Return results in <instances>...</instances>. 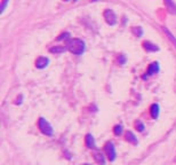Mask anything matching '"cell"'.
I'll use <instances>...</instances> for the list:
<instances>
[{
  "mask_svg": "<svg viewBox=\"0 0 176 165\" xmlns=\"http://www.w3.org/2000/svg\"><path fill=\"white\" fill-rule=\"evenodd\" d=\"M159 70H160L159 63H158V62H152L151 64L149 65L146 76H152V75H154V73H158L159 72Z\"/></svg>",
  "mask_w": 176,
  "mask_h": 165,
  "instance_id": "8992f818",
  "label": "cell"
},
{
  "mask_svg": "<svg viewBox=\"0 0 176 165\" xmlns=\"http://www.w3.org/2000/svg\"><path fill=\"white\" fill-rule=\"evenodd\" d=\"M143 47L144 49H146L148 52H157V51H159V47H158L157 45L150 43V41H144Z\"/></svg>",
  "mask_w": 176,
  "mask_h": 165,
  "instance_id": "ba28073f",
  "label": "cell"
},
{
  "mask_svg": "<svg viewBox=\"0 0 176 165\" xmlns=\"http://www.w3.org/2000/svg\"><path fill=\"white\" fill-rule=\"evenodd\" d=\"M8 2H9V0H2V2H1V8H0V14H2L5 12V9L7 7Z\"/></svg>",
  "mask_w": 176,
  "mask_h": 165,
  "instance_id": "e0dca14e",
  "label": "cell"
},
{
  "mask_svg": "<svg viewBox=\"0 0 176 165\" xmlns=\"http://www.w3.org/2000/svg\"><path fill=\"white\" fill-rule=\"evenodd\" d=\"M162 30H164V32L166 33L167 38L169 39V40H170V43H172V44L175 46V48H176V38H175V36H174V35H173V33L170 32V31H169L167 28H166V27H164V28H162Z\"/></svg>",
  "mask_w": 176,
  "mask_h": 165,
  "instance_id": "8fae6325",
  "label": "cell"
},
{
  "mask_svg": "<svg viewBox=\"0 0 176 165\" xmlns=\"http://www.w3.org/2000/svg\"><path fill=\"white\" fill-rule=\"evenodd\" d=\"M103 17L105 19L106 21V23L109 25H114L117 23V17H116V14L113 10L111 9H105L103 13Z\"/></svg>",
  "mask_w": 176,
  "mask_h": 165,
  "instance_id": "3957f363",
  "label": "cell"
},
{
  "mask_svg": "<svg viewBox=\"0 0 176 165\" xmlns=\"http://www.w3.org/2000/svg\"><path fill=\"white\" fill-rule=\"evenodd\" d=\"M164 2L166 5V7H167L168 12L170 14L176 15V4L174 2V0H164Z\"/></svg>",
  "mask_w": 176,
  "mask_h": 165,
  "instance_id": "52a82bcc",
  "label": "cell"
},
{
  "mask_svg": "<svg viewBox=\"0 0 176 165\" xmlns=\"http://www.w3.org/2000/svg\"><path fill=\"white\" fill-rule=\"evenodd\" d=\"M105 151H106V155H108V158L110 159V162H113L116 159V148H114V145L112 142H108L105 145Z\"/></svg>",
  "mask_w": 176,
  "mask_h": 165,
  "instance_id": "277c9868",
  "label": "cell"
},
{
  "mask_svg": "<svg viewBox=\"0 0 176 165\" xmlns=\"http://www.w3.org/2000/svg\"><path fill=\"white\" fill-rule=\"evenodd\" d=\"M113 132H114L116 135H120V134L122 133V126H121V125H117V126H114Z\"/></svg>",
  "mask_w": 176,
  "mask_h": 165,
  "instance_id": "2e32d148",
  "label": "cell"
},
{
  "mask_svg": "<svg viewBox=\"0 0 176 165\" xmlns=\"http://www.w3.org/2000/svg\"><path fill=\"white\" fill-rule=\"evenodd\" d=\"M69 37H70V33L68 32H65V33H62L58 38H57V40H62V39H68Z\"/></svg>",
  "mask_w": 176,
  "mask_h": 165,
  "instance_id": "d6986e66",
  "label": "cell"
},
{
  "mask_svg": "<svg viewBox=\"0 0 176 165\" xmlns=\"http://www.w3.org/2000/svg\"><path fill=\"white\" fill-rule=\"evenodd\" d=\"M92 1H97V0H92Z\"/></svg>",
  "mask_w": 176,
  "mask_h": 165,
  "instance_id": "7402d4cb",
  "label": "cell"
},
{
  "mask_svg": "<svg viewBox=\"0 0 176 165\" xmlns=\"http://www.w3.org/2000/svg\"><path fill=\"white\" fill-rule=\"evenodd\" d=\"M133 32L135 33L137 37H141L142 35H143V30H142V28H140V27H137V28H133Z\"/></svg>",
  "mask_w": 176,
  "mask_h": 165,
  "instance_id": "9a60e30c",
  "label": "cell"
},
{
  "mask_svg": "<svg viewBox=\"0 0 176 165\" xmlns=\"http://www.w3.org/2000/svg\"><path fill=\"white\" fill-rule=\"evenodd\" d=\"M126 140H127L128 142L133 143V145H137V138H136L135 134L133 132H130V131H128V132L126 133Z\"/></svg>",
  "mask_w": 176,
  "mask_h": 165,
  "instance_id": "7c38bea8",
  "label": "cell"
},
{
  "mask_svg": "<svg viewBox=\"0 0 176 165\" xmlns=\"http://www.w3.org/2000/svg\"><path fill=\"white\" fill-rule=\"evenodd\" d=\"M125 60H126V59H125V56L122 55V56H121V59H120V62H121V63L124 64V63H125Z\"/></svg>",
  "mask_w": 176,
  "mask_h": 165,
  "instance_id": "ffe728a7",
  "label": "cell"
},
{
  "mask_svg": "<svg viewBox=\"0 0 176 165\" xmlns=\"http://www.w3.org/2000/svg\"><path fill=\"white\" fill-rule=\"evenodd\" d=\"M48 63H49V59H48V57L40 56V57H38L36 61V67L38 69H44L47 67Z\"/></svg>",
  "mask_w": 176,
  "mask_h": 165,
  "instance_id": "5b68a950",
  "label": "cell"
},
{
  "mask_svg": "<svg viewBox=\"0 0 176 165\" xmlns=\"http://www.w3.org/2000/svg\"><path fill=\"white\" fill-rule=\"evenodd\" d=\"M65 51H66V47H64V46H54L50 48V53H55V54H61Z\"/></svg>",
  "mask_w": 176,
  "mask_h": 165,
  "instance_id": "5bb4252c",
  "label": "cell"
},
{
  "mask_svg": "<svg viewBox=\"0 0 176 165\" xmlns=\"http://www.w3.org/2000/svg\"><path fill=\"white\" fill-rule=\"evenodd\" d=\"M159 111H160V108H159V105H151V108H150V113H151V117L153 119H157L158 117H159Z\"/></svg>",
  "mask_w": 176,
  "mask_h": 165,
  "instance_id": "9c48e42d",
  "label": "cell"
},
{
  "mask_svg": "<svg viewBox=\"0 0 176 165\" xmlns=\"http://www.w3.org/2000/svg\"><path fill=\"white\" fill-rule=\"evenodd\" d=\"M38 125H39V129L40 131L44 133V134H46V135H53V127L52 125L49 124L45 118H42V117H40L39 121H38Z\"/></svg>",
  "mask_w": 176,
  "mask_h": 165,
  "instance_id": "7a4b0ae2",
  "label": "cell"
},
{
  "mask_svg": "<svg viewBox=\"0 0 176 165\" xmlns=\"http://www.w3.org/2000/svg\"><path fill=\"white\" fill-rule=\"evenodd\" d=\"M86 146L90 149L96 148L95 139H94V137H93L92 134H87V135H86Z\"/></svg>",
  "mask_w": 176,
  "mask_h": 165,
  "instance_id": "30bf717a",
  "label": "cell"
},
{
  "mask_svg": "<svg viewBox=\"0 0 176 165\" xmlns=\"http://www.w3.org/2000/svg\"><path fill=\"white\" fill-rule=\"evenodd\" d=\"M66 47L71 53L76 54V55H81L82 53L85 52V41L81 40V39H78V38H73V39H69L68 44H66Z\"/></svg>",
  "mask_w": 176,
  "mask_h": 165,
  "instance_id": "6da1fadb",
  "label": "cell"
},
{
  "mask_svg": "<svg viewBox=\"0 0 176 165\" xmlns=\"http://www.w3.org/2000/svg\"><path fill=\"white\" fill-rule=\"evenodd\" d=\"M174 162H175V163H176V156L174 157Z\"/></svg>",
  "mask_w": 176,
  "mask_h": 165,
  "instance_id": "44dd1931",
  "label": "cell"
},
{
  "mask_svg": "<svg viewBox=\"0 0 176 165\" xmlns=\"http://www.w3.org/2000/svg\"><path fill=\"white\" fill-rule=\"evenodd\" d=\"M135 126L137 127V130H138L140 132H143V131H144V125H143V123H142V122L137 121L135 123Z\"/></svg>",
  "mask_w": 176,
  "mask_h": 165,
  "instance_id": "ac0fdd59",
  "label": "cell"
},
{
  "mask_svg": "<svg viewBox=\"0 0 176 165\" xmlns=\"http://www.w3.org/2000/svg\"><path fill=\"white\" fill-rule=\"evenodd\" d=\"M85 165H89V164H85Z\"/></svg>",
  "mask_w": 176,
  "mask_h": 165,
  "instance_id": "603a6c76",
  "label": "cell"
},
{
  "mask_svg": "<svg viewBox=\"0 0 176 165\" xmlns=\"http://www.w3.org/2000/svg\"><path fill=\"white\" fill-rule=\"evenodd\" d=\"M94 159L96 161V163H98V164H104V156L103 154L101 153V151H95L94 153Z\"/></svg>",
  "mask_w": 176,
  "mask_h": 165,
  "instance_id": "4fadbf2b",
  "label": "cell"
}]
</instances>
